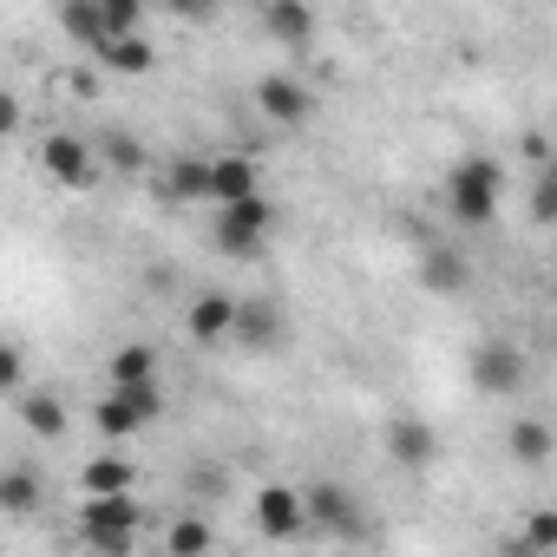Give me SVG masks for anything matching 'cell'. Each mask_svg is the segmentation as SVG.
<instances>
[{
  "label": "cell",
  "mask_w": 557,
  "mask_h": 557,
  "mask_svg": "<svg viewBox=\"0 0 557 557\" xmlns=\"http://www.w3.org/2000/svg\"><path fill=\"white\" fill-rule=\"evenodd\" d=\"M440 197H446V216H453L459 230H485V223L505 210V164L485 158V151H472V158H459V164L446 171Z\"/></svg>",
  "instance_id": "1"
},
{
  "label": "cell",
  "mask_w": 557,
  "mask_h": 557,
  "mask_svg": "<svg viewBox=\"0 0 557 557\" xmlns=\"http://www.w3.org/2000/svg\"><path fill=\"white\" fill-rule=\"evenodd\" d=\"M138 531H145V505L138 492H79V537L86 550H138Z\"/></svg>",
  "instance_id": "2"
},
{
  "label": "cell",
  "mask_w": 557,
  "mask_h": 557,
  "mask_svg": "<svg viewBox=\"0 0 557 557\" xmlns=\"http://www.w3.org/2000/svg\"><path fill=\"white\" fill-rule=\"evenodd\" d=\"M269 230H275V203H269L262 190L230 197V203H216V216H210V243H216V256H230V262L262 256Z\"/></svg>",
  "instance_id": "3"
},
{
  "label": "cell",
  "mask_w": 557,
  "mask_h": 557,
  "mask_svg": "<svg viewBox=\"0 0 557 557\" xmlns=\"http://www.w3.org/2000/svg\"><path fill=\"white\" fill-rule=\"evenodd\" d=\"M158 420H164V394H158V381H112L106 400L92 407V426H99L106 440H138V433L158 426Z\"/></svg>",
  "instance_id": "4"
},
{
  "label": "cell",
  "mask_w": 557,
  "mask_h": 557,
  "mask_svg": "<svg viewBox=\"0 0 557 557\" xmlns=\"http://www.w3.org/2000/svg\"><path fill=\"white\" fill-rule=\"evenodd\" d=\"M466 374H472V394H485V400H518L524 381H531V355H524L518 342H498V335H492V342L472 348Z\"/></svg>",
  "instance_id": "5"
},
{
  "label": "cell",
  "mask_w": 557,
  "mask_h": 557,
  "mask_svg": "<svg viewBox=\"0 0 557 557\" xmlns=\"http://www.w3.org/2000/svg\"><path fill=\"white\" fill-rule=\"evenodd\" d=\"M289 342V309L275 302V296H236L230 309V348L243 355H275Z\"/></svg>",
  "instance_id": "6"
},
{
  "label": "cell",
  "mask_w": 557,
  "mask_h": 557,
  "mask_svg": "<svg viewBox=\"0 0 557 557\" xmlns=\"http://www.w3.org/2000/svg\"><path fill=\"white\" fill-rule=\"evenodd\" d=\"M40 171H47L60 190H92V184H99V151H92V138H79V132H47V138H40Z\"/></svg>",
  "instance_id": "7"
},
{
  "label": "cell",
  "mask_w": 557,
  "mask_h": 557,
  "mask_svg": "<svg viewBox=\"0 0 557 557\" xmlns=\"http://www.w3.org/2000/svg\"><path fill=\"white\" fill-rule=\"evenodd\" d=\"M256 112L269 125H283V132H302L315 119V92L296 79V73H262L256 79Z\"/></svg>",
  "instance_id": "8"
},
{
  "label": "cell",
  "mask_w": 557,
  "mask_h": 557,
  "mask_svg": "<svg viewBox=\"0 0 557 557\" xmlns=\"http://www.w3.org/2000/svg\"><path fill=\"white\" fill-rule=\"evenodd\" d=\"M249 518H256V531H262L269 544H289V537L309 531V511H302V492H296V485H256Z\"/></svg>",
  "instance_id": "9"
},
{
  "label": "cell",
  "mask_w": 557,
  "mask_h": 557,
  "mask_svg": "<svg viewBox=\"0 0 557 557\" xmlns=\"http://www.w3.org/2000/svg\"><path fill=\"white\" fill-rule=\"evenodd\" d=\"M387 459H394L400 472H426V466L440 459V426H433V420H420V413L387 420Z\"/></svg>",
  "instance_id": "10"
},
{
  "label": "cell",
  "mask_w": 557,
  "mask_h": 557,
  "mask_svg": "<svg viewBox=\"0 0 557 557\" xmlns=\"http://www.w3.org/2000/svg\"><path fill=\"white\" fill-rule=\"evenodd\" d=\"M302 511H309V531H335V537L361 531V498H355L348 485H335V479L309 485V492H302Z\"/></svg>",
  "instance_id": "11"
},
{
  "label": "cell",
  "mask_w": 557,
  "mask_h": 557,
  "mask_svg": "<svg viewBox=\"0 0 557 557\" xmlns=\"http://www.w3.org/2000/svg\"><path fill=\"white\" fill-rule=\"evenodd\" d=\"M420 289L426 296H466L472 289V256L459 243H426L420 249Z\"/></svg>",
  "instance_id": "12"
},
{
  "label": "cell",
  "mask_w": 557,
  "mask_h": 557,
  "mask_svg": "<svg viewBox=\"0 0 557 557\" xmlns=\"http://www.w3.org/2000/svg\"><path fill=\"white\" fill-rule=\"evenodd\" d=\"M230 309H236L230 289H197L190 309H184V335H190L197 348H223V342H230Z\"/></svg>",
  "instance_id": "13"
},
{
  "label": "cell",
  "mask_w": 557,
  "mask_h": 557,
  "mask_svg": "<svg viewBox=\"0 0 557 557\" xmlns=\"http://www.w3.org/2000/svg\"><path fill=\"white\" fill-rule=\"evenodd\" d=\"M40 505H47V472L34 459L0 466V518H34Z\"/></svg>",
  "instance_id": "14"
},
{
  "label": "cell",
  "mask_w": 557,
  "mask_h": 557,
  "mask_svg": "<svg viewBox=\"0 0 557 557\" xmlns=\"http://www.w3.org/2000/svg\"><path fill=\"white\" fill-rule=\"evenodd\" d=\"M256 8H262V27H269V40L275 47H309L315 40V8H309V0H256Z\"/></svg>",
  "instance_id": "15"
},
{
  "label": "cell",
  "mask_w": 557,
  "mask_h": 557,
  "mask_svg": "<svg viewBox=\"0 0 557 557\" xmlns=\"http://www.w3.org/2000/svg\"><path fill=\"white\" fill-rule=\"evenodd\" d=\"M505 459H511L518 472H544V466L557 459V433H550L544 420H511V426H505Z\"/></svg>",
  "instance_id": "16"
},
{
  "label": "cell",
  "mask_w": 557,
  "mask_h": 557,
  "mask_svg": "<svg viewBox=\"0 0 557 557\" xmlns=\"http://www.w3.org/2000/svg\"><path fill=\"white\" fill-rule=\"evenodd\" d=\"M14 413H21V426H27L34 440H66V400H60L53 387H21Z\"/></svg>",
  "instance_id": "17"
},
{
  "label": "cell",
  "mask_w": 557,
  "mask_h": 557,
  "mask_svg": "<svg viewBox=\"0 0 557 557\" xmlns=\"http://www.w3.org/2000/svg\"><path fill=\"white\" fill-rule=\"evenodd\" d=\"M92 60H99L106 73H119V79H145L158 53H151V40H145V34H112L106 47H92Z\"/></svg>",
  "instance_id": "18"
},
{
  "label": "cell",
  "mask_w": 557,
  "mask_h": 557,
  "mask_svg": "<svg viewBox=\"0 0 557 557\" xmlns=\"http://www.w3.org/2000/svg\"><path fill=\"white\" fill-rule=\"evenodd\" d=\"M249 190H262V171H256V158H243V151H223V158H210V203H230V197H249Z\"/></svg>",
  "instance_id": "19"
},
{
  "label": "cell",
  "mask_w": 557,
  "mask_h": 557,
  "mask_svg": "<svg viewBox=\"0 0 557 557\" xmlns=\"http://www.w3.org/2000/svg\"><path fill=\"white\" fill-rule=\"evenodd\" d=\"M164 203H210V158H177L164 171Z\"/></svg>",
  "instance_id": "20"
},
{
  "label": "cell",
  "mask_w": 557,
  "mask_h": 557,
  "mask_svg": "<svg viewBox=\"0 0 557 557\" xmlns=\"http://www.w3.org/2000/svg\"><path fill=\"white\" fill-rule=\"evenodd\" d=\"M60 27H66V40L73 47H106L112 34H106V14H99V0H60Z\"/></svg>",
  "instance_id": "21"
},
{
  "label": "cell",
  "mask_w": 557,
  "mask_h": 557,
  "mask_svg": "<svg viewBox=\"0 0 557 557\" xmlns=\"http://www.w3.org/2000/svg\"><path fill=\"white\" fill-rule=\"evenodd\" d=\"M79 492H138V466H132V459H119V453H106V459H86V472H79Z\"/></svg>",
  "instance_id": "22"
},
{
  "label": "cell",
  "mask_w": 557,
  "mask_h": 557,
  "mask_svg": "<svg viewBox=\"0 0 557 557\" xmlns=\"http://www.w3.org/2000/svg\"><path fill=\"white\" fill-rule=\"evenodd\" d=\"M92 151H99V164H112L119 177H138V171H145V145H138L132 132H99Z\"/></svg>",
  "instance_id": "23"
},
{
  "label": "cell",
  "mask_w": 557,
  "mask_h": 557,
  "mask_svg": "<svg viewBox=\"0 0 557 557\" xmlns=\"http://www.w3.org/2000/svg\"><path fill=\"white\" fill-rule=\"evenodd\" d=\"M106 374H112V381H158V348H151V342H125Z\"/></svg>",
  "instance_id": "24"
},
{
  "label": "cell",
  "mask_w": 557,
  "mask_h": 557,
  "mask_svg": "<svg viewBox=\"0 0 557 557\" xmlns=\"http://www.w3.org/2000/svg\"><path fill=\"white\" fill-rule=\"evenodd\" d=\"M210 544H216L210 518H190V511H184V518L164 531V550H171V557H190V550H210Z\"/></svg>",
  "instance_id": "25"
},
{
  "label": "cell",
  "mask_w": 557,
  "mask_h": 557,
  "mask_svg": "<svg viewBox=\"0 0 557 557\" xmlns=\"http://www.w3.org/2000/svg\"><path fill=\"white\" fill-rule=\"evenodd\" d=\"M106 34H145V0H99Z\"/></svg>",
  "instance_id": "26"
},
{
  "label": "cell",
  "mask_w": 557,
  "mask_h": 557,
  "mask_svg": "<svg viewBox=\"0 0 557 557\" xmlns=\"http://www.w3.org/2000/svg\"><path fill=\"white\" fill-rule=\"evenodd\" d=\"M184 485H190V505H210V498H223V492H230L223 466H190V472H184Z\"/></svg>",
  "instance_id": "27"
},
{
  "label": "cell",
  "mask_w": 557,
  "mask_h": 557,
  "mask_svg": "<svg viewBox=\"0 0 557 557\" xmlns=\"http://www.w3.org/2000/svg\"><path fill=\"white\" fill-rule=\"evenodd\" d=\"M21 387H27V361L14 342H0V394H21Z\"/></svg>",
  "instance_id": "28"
},
{
  "label": "cell",
  "mask_w": 557,
  "mask_h": 557,
  "mask_svg": "<svg viewBox=\"0 0 557 557\" xmlns=\"http://www.w3.org/2000/svg\"><path fill=\"white\" fill-rule=\"evenodd\" d=\"M524 550H557V511H531V524H524Z\"/></svg>",
  "instance_id": "29"
},
{
  "label": "cell",
  "mask_w": 557,
  "mask_h": 557,
  "mask_svg": "<svg viewBox=\"0 0 557 557\" xmlns=\"http://www.w3.org/2000/svg\"><path fill=\"white\" fill-rule=\"evenodd\" d=\"M164 14H177V21H197V27H203V21H216V14H223V0H164Z\"/></svg>",
  "instance_id": "30"
},
{
  "label": "cell",
  "mask_w": 557,
  "mask_h": 557,
  "mask_svg": "<svg viewBox=\"0 0 557 557\" xmlns=\"http://www.w3.org/2000/svg\"><path fill=\"white\" fill-rule=\"evenodd\" d=\"M21 119H27V112H21V99H14L8 86H0V145H8V138L21 132Z\"/></svg>",
  "instance_id": "31"
},
{
  "label": "cell",
  "mask_w": 557,
  "mask_h": 557,
  "mask_svg": "<svg viewBox=\"0 0 557 557\" xmlns=\"http://www.w3.org/2000/svg\"><path fill=\"white\" fill-rule=\"evenodd\" d=\"M550 210H557V197H550V171H537V184H531V216L550 223Z\"/></svg>",
  "instance_id": "32"
},
{
  "label": "cell",
  "mask_w": 557,
  "mask_h": 557,
  "mask_svg": "<svg viewBox=\"0 0 557 557\" xmlns=\"http://www.w3.org/2000/svg\"><path fill=\"white\" fill-rule=\"evenodd\" d=\"M524 151H531V164H544V158H550V145H544V132H524Z\"/></svg>",
  "instance_id": "33"
}]
</instances>
